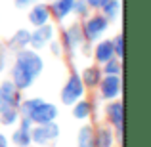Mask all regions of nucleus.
Segmentation results:
<instances>
[{"label":"nucleus","instance_id":"f257e3e1","mask_svg":"<svg viewBox=\"0 0 151 147\" xmlns=\"http://www.w3.org/2000/svg\"><path fill=\"white\" fill-rule=\"evenodd\" d=\"M44 69V61L37 52L31 50H21L15 57V65L12 69V78H14V86L17 90H25L35 82V78L42 73Z\"/></svg>","mask_w":151,"mask_h":147},{"label":"nucleus","instance_id":"f03ea898","mask_svg":"<svg viewBox=\"0 0 151 147\" xmlns=\"http://www.w3.org/2000/svg\"><path fill=\"white\" fill-rule=\"evenodd\" d=\"M21 117L37 124H46V122H54V118L58 117V107L46 103L44 99L33 98L21 103Z\"/></svg>","mask_w":151,"mask_h":147},{"label":"nucleus","instance_id":"7ed1b4c3","mask_svg":"<svg viewBox=\"0 0 151 147\" xmlns=\"http://www.w3.org/2000/svg\"><path fill=\"white\" fill-rule=\"evenodd\" d=\"M82 94H84V82H82V78L77 73L71 75L65 88H63V92H61V101L65 105H73V103H77L82 98Z\"/></svg>","mask_w":151,"mask_h":147},{"label":"nucleus","instance_id":"20e7f679","mask_svg":"<svg viewBox=\"0 0 151 147\" xmlns=\"http://www.w3.org/2000/svg\"><path fill=\"white\" fill-rule=\"evenodd\" d=\"M19 105V90L14 82H2L0 86V115L10 109H17Z\"/></svg>","mask_w":151,"mask_h":147},{"label":"nucleus","instance_id":"39448f33","mask_svg":"<svg viewBox=\"0 0 151 147\" xmlns=\"http://www.w3.org/2000/svg\"><path fill=\"white\" fill-rule=\"evenodd\" d=\"M59 136V126L54 124V122H46V124H38L37 128L31 132V140L35 141V143H48V141L55 140V138Z\"/></svg>","mask_w":151,"mask_h":147},{"label":"nucleus","instance_id":"423d86ee","mask_svg":"<svg viewBox=\"0 0 151 147\" xmlns=\"http://www.w3.org/2000/svg\"><path fill=\"white\" fill-rule=\"evenodd\" d=\"M105 31H107V17L98 15V17H92V19L86 21L82 33H84V37L88 38V40H98Z\"/></svg>","mask_w":151,"mask_h":147},{"label":"nucleus","instance_id":"0eeeda50","mask_svg":"<svg viewBox=\"0 0 151 147\" xmlns=\"http://www.w3.org/2000/svg\"><path fill=\"white\" fill-rule=\"evenodd\" d=\"M52 37H54V29H52V25L46 23V25H40L33 34H31L29 44H33L35 48H44V46L52 40Z\"/></svg>","mask_w":151,"mask_h":147},{"label":"nucleus","instance_id":"6e6552de","mask_svg":"<svg viewBox=\"0 0 151 147\" xmlns=\"http://www.w3.org/2000/svg\"><path fill=\"white\" fill-rule=\"evenodd\" d=\"M121 92V78L117 75H107L101 80V96L105 99H113Z\"/></svg>","mask_w":151,"mask_h":147},{"label":"nucleus","instance_id":"1a4fd4ad","mask_svg":"<svg viewBox=\"0 0 151 147\" xmlns=\"http://www.w3.org/2000/svg\"><path fill=\"white\" fill-rule=\"evenodd\" d=\"M12 140H14V143L19 145V147H29V143L33 141L31 140V120L29 118H21V128H17L14 132Z\"/></svg>","mask_w":151,"mask_h":147},{"label":"nucleus","instance_id":"9d476101","mask_svg":"<svg viewBox=\"0 0 151 147\" xmlns=\"http://www.w3.org/2000/svg\"><path fill=\"white\" fill-rule=\"evenodd\" d=\"M50 19V8L44 6V4H38V6H35L33 10H31L29 14V21L33 23L35 27H40V25H46Z\"/></svg>","mask_w":151,"mask_h":147},{"label":"nucleus","instance_id":"9b49d317","mask_svg":"<svg viewBox=\"0 0 151 147\" xmlns=\"http://www.w3.org/2000/svg\"><path fill=\"white\" fill-rule=\"evenodd\" d=\"M82 38H84V33H82L81 25H71L65 33V42L69 50H77L78 46L82 44Z\"/></svg>","mask_w":151,"mask_h":147},{"label":"nucleus","instance_id":"f8f14e48","mask_svg":"<svg viewBox=\"0 0 151 147\" xmlns=\"http://www.w3.org/2000/svg\"><path fill=\"white\" fill-rule=\"evenodd\" d=\"M107 117H109V120L117 126L119 136H121L122 134V103L115 101V103H111V105H107Z\"/></svg>","mask_w":151,"mask_h":147},{"label":"nucleus","instance_id":"ddd939ff","mask_svg":"<svg viewBox=\"0 0 151 147\" xmlns=\"http://www.w3.org/2000/svg\"><path fill=\"white\" fill-rule=\"evenodd\" d=\"M115 57V50H113V42L111 40H103L98 44V48H96V59L100 63H105V61H109V59H113Z\"/></svg>","mask_w":151,"mask_h":147},{"label":"nucleus","instance_id":"4468645a","mask_svg":"<svg viewBox=\"0 0 151 147\" xmlns=\"http://www.w3.org/2000/svg\"><path fill=\"white\" fill-rule=\"evenodd\" d=\"M73 6H75V0H55L52 4V11L58 19H63L69 11H73Z\"/></svg>","mask_w":151,"mask_h":147},{"label":"nucleus","instance_id":"2eb2a0df","mask_svg":"<svg viewBox=\"0 0 151 147\" xmlns=\"http://www.w3.org/2000/svg\"><path fill=\"white\" fill-rule=\"evenodd\" d=\"M113 145V134L107 128H100V132L94 138V147H111Z\"/></svg>","mask_w":151,"mask_h":147},{"label":"nucleus","instance_id":"dca6fc26","mask_svg":"<svg viewBox=\"0 0 151 147\" xmlns=\"http://www.w3.org/2000/svg\"><path fill=\"white\" fill-rule=\"evenodd\" d=\"M29 40H31V33L29 31H25V29H21V31H17V33L14 34V38H12V48H25L27 44H29Z\"/></svg>","mask_w":151,"mask_h":147},{"label":"nucleus","instance_id":"f3484780","mask_svg":"<svg viewBox=\"0 0 151 147\" xmlns=\"http://www.w3.org/2000/svg\"><path fill=\"white\" fill-rule=\"evenodd\" d=\"M78 147H94V134L90 126H84L81 128V134H78Z\"/></svg>","mask_w":151,"mask_h":147},{"label":"nucleus","instance_id":"a211bd4d","mask_svg":"<svg viewBox=\"0 0 151 147\" xmlns=\"http://www.w3.org/2000/svg\"><path fill=\"white\" fill-rule=\"evenodd\" d=\"M100 77H101V73L96 67H88V69L84 71V75H82V82L88 84V86H96L98 82H100Z\"/></svg>","mask_w":151,"mask_h":147},{"label":"nucleus","instance_id":"6ab92c4d","mask_svg":"<svg viewBox=\"0 0 151 147\" xmlns=\"http://www.w3.org/2000/svg\"><path fill=\"white\" fill-rule=\"evenodd\" d=\"M73 115H75V118H86L90 115V103L88 101H77V103H73Z\"/></svg>","mask_w":151,"mask_h":147},{"label":"nucleus","instance_id":"aec40b11","mask_svg":"<svg viewBox=\"0 0 151 147\" xmlns=\"http://www.w3.org/2000/svg\"><path fill=\"white\" fill-rule=\"evenodd\" d=\"M101 8H103V11H105L103 17H111V19H113V17H117V11H119V8H121V6H119L117 0H107Z\"/></svg>","mask_w":151,"mask_h":147},{"label":"nucleus","instance_id":"412c9836","mask_svg":"<svg viewBox=\"0 0 151 147\" xmlns=\"http://www.w3.org/2000/svg\"><path fill=\"white\" fill-rule=\"evenodd\" d=\"M17 120H19L17 109H10V111H6V113L0 115V122H2V124H6V126L14 124V122H17Z\"/></svg>","mask_w":151,"mask_h":147},{"label":"nucleus","instance_id":"4be33fe9","mask_svg":"<svg viewBox=\"0 0 151 147\" xmlns=\"http://www.w3.org/2000/svg\"><path fill=\"white\" fill-rule=\"evenodd\" d=\"M103 65H105L107 75H119L121 73V65H119V61H115V59H109V61H105Z\"/></svg>","mask_w":151,"mask_h":147},{"label":"nucleus","instance_id":"5701e85b","mask_svg":"<svg viewBox=\"0 0 151 147\" xmlns=\"http://www.w3.org/2000/svg\"><path fill=\"white\" fill-rule=\"evenodd\" d=\"M113 50H115V55L122 57V54H124V44H122V34H119V37L113 40Z\"/></svg>","mask_w":151,"mask_h":147},{"label":"nucleus","instance_id":"b1692460","mask_svg":"<svg viewBox=\"0 0 151 147\" xmlns=\"http://www.w3.org/2000/svg\"><path fill=\"white\" fill-rule=\"evenodd\" d=\"M105 2L107 0H86V4H88L90 8H101Z\"/></svg>","mask_w":151,"mask_h":147},{"label":"nucleus","instance_id":"393cba45","mask_svg":"<svg viewBox=\"0 0 151 147\" xmlns=\"http://www.w3.org/2000/svg\"><path fill=\"white\" fill-rule=\"evenodd\" d=\"M73 10H77L78 14H86V4H84V2H75Z\"/></svg>","mask_w":151,"mask_h":147},{"label":"nucleus","instance_id":"a878e982","mask_svg":"<svg viewBox=\"0 0 151 147\" xmlns=\"http://www.w3.org/2000/svg\"><path fill=\"white\" fill-rule=\"evenodd\" d=\"M35 0H15V6L17 8H27L29 4H33Z\"/></svg>","mask_w":151,"mask_h":147},{"label":"nucleus","instance_id":"bb28decb","mask_svg":"<svg viewBox=\"0 0 151 147\" xmlns=\"http://www.w3.org/2000/svg\"><path fill=\"white\" fill-rule=\"evenodd\" d=\"M0 147H8V140H6V136H2V134H0Z\"/></svg>","mask_w":151,"mask_h":147}]
</instances>
